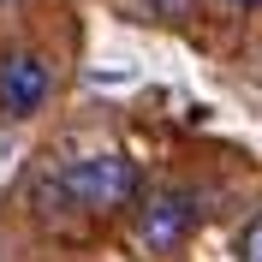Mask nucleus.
<instances>
[{
	"instance_id": "obj_1",
	"label": "nucleus",
	"mask_w": 262,
	"mask_h": 262,
	"mask_svg": "<svg viewBox=\"0 0 262 262\" xmlns=\"http://www.w3.org/2000/svg\"><path fill=\"white\" fill-rule=\"evenodd\" d=\"M42 209H83V214H114L125 203H137V167L114 149L101 155H78V161L54 167L48 179L36 185Z\"/></svg>"
},
{
	"instance_id": "obj_2",
	"label": "nucleus",
	"mask_w": 262,
	"mask_h": 262,
	"mask_svg": "<svg viewBox=\"0 0 262 262\" xmlns=\"http://www.w3.org/2000/svg\"><path fill=\"white\" fill-rule=\"evenodd\" d=\"M196 191L185 185H161V191H149L131 214V245L143 250V256H173L185 250V238L196 232Z\"/></svg>"
},
{
	"instance_id": "obj_3",
	"label": "nucleus",
	"mask_w": 262,
	"mask_h": 262,
	"mask_svg": "<svg viewBox=\"0 0 262 262\" xmlns=\"http://www.w3.org/2000/svg\"><path fill=\"white\" fill-rule=\"evenodd\" d=\"M54 96V66L36 48H6L0 54V114L6 119H36Z\"/></svg>"
},
{
	"instance_id": "obj_5",
	"label": "nucleus",
	"mask_w": 262,
	"mask_h": 262,
	"mask_svg": "<svg viewBox=\"0 0 262 262\" xmlns=\"http://www.w3.org/2000/svg\"><path fill=\"white\" fill-rule=\"evenodd\" d=\"M227 6H262V0H227Z\"/></svg>"
},
{
	"instance_id": "obj_4",
	"label": "nucleus",
	"mask_w": 262,
	"mask_h": 262,
	"mask_svg": "<svg viewBox=\"0 0 262 262\" xmlns=\"http://www.w3.org/2000/svg\"><path fill=\"white\" fill-rule=\"evenodd\" d=\"M238 262H262V209L245 221V232H238Z\"/></svg>"
},
{
	"instance_id": "obj_6",
	"label": "nucleus",
	"mask_w": 262,
	"mask_h": 262,
	"mask_svg": "<svg viewBox=\"0 0 262 262\" xmlns=\"http://www.w3.org/2000/svg\"><path fill=\"white\" fill-rule=\"evenodd\" d=\"M0 6H12V0H0Z\"/></svg>"
}]
</instances>
